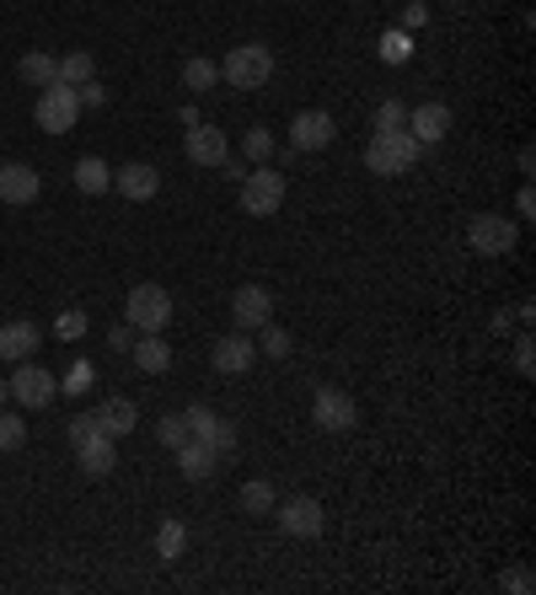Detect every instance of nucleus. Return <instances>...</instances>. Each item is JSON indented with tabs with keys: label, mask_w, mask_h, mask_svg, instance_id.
Listing matches in <instances>:
<instances>
[{
	"label": "nucleus",
	"mask_w": 536,
	"mask_h": 595,
	"mask_svg": "<svg viewBox=\"0 0 536 595\" xmlns=\"http://www.w3.org/2000/svg\"><path fill=\"white\" fill-rule=\"evenodd\" d=\"M418 139L407 130H387V134H370V145H365V167L376 172V178H398V172H407L413 161H418Z\"/></svg>",
	"instance_id": "1"
},
{
	"label": "nucleus",
	"mask_w": 536,
	"mask_h": 595,
	"mask_svg": "<svg viewBox=\"0 0 536 595\" xmlns=\"http://www.w3.org/2000/svg\"><path fill=\"white\" fill-rule=\"evenodd\" d=\"M92 381H97V371H92V360H75L65 376H60V392L65 397H81V392H92Z\"/></svg>",
	"instance_id": "31"
},
{
	"label": "nucleus",
	"mask_w": 536,
	"mask_h": 595,
	"mask_svg": "<svg viewBox=\"0 0 536 595\" xmlns=\"http://www.w3.org/2000/svg\"><path fill=\"white\" fill-rule=\"evenodd\" d=\"M22 440H27L22 413H0V457H5V451H22Z\"/></svg>",
	"instance_id": "33"
},
{
	"label": "nucleus",
	"mask_w": 536,
	"mask_h": 595,
	"mask_svg": "<svg viewBox=\"0 0 536 595\" xmlns=\"http://www.w3.org/2000/svg\"><path fill=\"white\" fill-rule=\"evenodd\" d=\"M44 194V178L22 161H0V204H33Z\"/></svg>",
	"instance_id": "16"
},
{
	"label": "nucleus",
	"mask_w": 536,
	"mask_h": 595,
	"mask_svg": "<svg viewBox=\"0 0 536 595\" xmlns=\"http://www.w3.org/2000/svg\"><path fill=\"white\" fill-rule=\"evenodd\" d=\"M188 552V526L183 521H161V531H156V558L161 563H178Z\"/></svg>",
	"instance_id": "25"
},
{
	"label": "nucleus",
	"mask_w": 536,
	"mask_h": 595,
	"mask_svg": "<svg viewBox=\"0 0 536 595\" xmlns=\"http://www.w3.org/2000/svg\"><path fill=\"white\" fill-rule=\"evenodd\" d=\"M215 81H220V65H215V60H204V54L183 60V86H188V92H209Z\"/></svg>",
	"instance_id": "27"
},
{
	"label": "nucleus",
	"mask_w": 536,
	"mask_h": 595,
	"mask_svg": "<svg viewBox=\"0 0 536 595\" xmlns=\"http://www.w3.org/2000/svg\"><path fill=\"white\" fill-rule=\"evenodd\" d=\"M5 397H11V387H5V381H0V402H5Z\"/></svg>",
	"instance_id": "43"
},
{
	"label": "nucleus",
	"mask_w": 536,
	"mask_h": 595,
	"mask_svg": "<svg viewBox=\"0 0 536 595\" xmlns=\"http://www.w3.org/2000/svg\"><path fill=\"white\" fill-rule=\"evenodd\" d=\"M16 75H22L27 86H38V92H44V86H60V60H54V54H38V49H33V54H22Z\"/></svg>",
	"instance_id": "24"
},
{
	"label": "nucleus",
	"mask_w": 536,
	"mask_h": 595,
	"mask_svg": "<svg viewBox=\"0 0 536 595\" xmlns=\"http://www.w3.org/2000/svg\"><path fill=\"white\" fill-rule=\"evenodd\" d=\"M97 418H102V429H108L113 440H124L134 424H139V408H134L130 397H108V402L97 408Z\"/></svg>",
	"instance_id": "21"
},
{
	"label": "nucleus",
	"mask_w": 536,
	"mask_h": 595,
	"mask_svg": "<svg viewBox=\"0 0 536 595\" xmlns=\"http://www.w3.org/2000/svg\"><path fill=\"white\" fill-rule=\"evenodd\" d=\"M75 97H81V108H102V86H97V75H92L86 86H75Z\"/></svg>",
	"instance_id": "40"
},
{
	"label": "nucleus",
	"mask_w": 536,
	"mask_h": 595,
	"mask_svg": "<svg viewBox=\"0 0 536 595\" xmlns=\"http://www.w3.org/2000/svg\"><path fill=\"white\" fill-rule=\"evenodd\" d=\"M284 172H273V167H253L247 178H242V215H253V220H264V215H279V204H284Z\"/></svg>",
	"instance_id": "5"
},
{
	"label": "nucleus",
	"mask_w": 536,
	"mask_h": 595,
	"mask_svg": "<svg viewBox=\"0 0 536 595\" xmlns=\"http://www.w3.org/2000/svg\"><path fill=\"white\" fill-rule=\"evenodd\" d=\"M268 156H273V134H268V130H247V139H242V161L268 167Z\"/></svg>",
	"instance_id": "32"
},
{
	"label": "nucleus",
	"mask_w": 536,
	"mask_h": 595,
	"mask_svg": "<svg viewBox=\"0 0 536 595\" xmlns=\"http://www.w3.org/2000/svg\"><path fill=\"white\" fill-rule=\"evenodd\" d=\"M370 130H376V134H387V130H407V102H398V97H387V102L376 108Z\"/></svg>",
	"instance_id": "30"
},
{
	"label": "nucleus",
	"mask_w": 536,
	"mask_h": 595,
	"mask_svg": "<svg viewBox=\"0 0 536 595\" xmlns=\"http://www.w3.org/2000/svg\"><path fill=\"white\" fill-rule=\"evenodd\" d=\"M130 360L145 371V376H167V371H172V343H167L161 332H139L134 349H130Z\"/></svg>",
	"instance_id": "19"
},
{
	"label": "nucleus",
	"mask_w": 536,
	"mask_h": 595,
	"mask_svg": "<svg viewBox=\"0 0 536 595\" xmlns=\"http://www.w3.org/2000/svg\"><path fill=\"white\" fill-rule=\"evenodd\" d=\"M124 323L134 332H167V323H172V295L161 284H134L130 295H124Z\"/></svg>",
	"instance_id": "3"
},
{
	"label": "nucleus",
	"mask_w": 536,
	"mask_h": 595,
	"mask_svg": "<svg viewBox=\"0 0 536 595\" xmlns=\"http://www.w3.org/2000/svg\"><path fill=\"white\" fill-rule=\"evenodd\" d=\"M156 435H161V446H167V451H178V446L188 440V424H183V413H167V418L156 424Z\"/></svg>",
	"instance_id": "36"
},
{
	"label": "nucleus",
	"mask_w": 536,
	"mask_h": 595,
	"mask_svg": "<svg viewBox=\"0 0 536 595\" xmlns=\"http://www.w3.org/2000/svg\"><path fill=\"white\" fill-rule=\"evenodd\" d=\"M92 435H108V429H102V418H97V408L70 418V446H81V440H92Z\"/></svg>",
	"instance_id": "35"
},
{
	"label": "nucleus",
	"mask_w": 536,
	"mask_h": 595,
	"mask_svg": "<svg viewBox=\"0 0 536 595\" xmlns=\"http://www.w3.org/2000/svg\"><path fill=\"white\" fill-rule=\"evenodd\" d=\"M86 328H92V323H86V312H81V306H65V312L54 317V338H60V343H81Z\"/></svg>",
	"instance_id": "29"
},
{
	"label": "nucleus",
	"mask_w": 536,
	"mask_h": 595,
	"mask_svg": "<svg viewBox=\"0 0 536 595\" xmlns=\"http://www.w3.org/2000/svg\"><path fill=\"white\" fill-rule=\"evenodd\" d=\"M231 317H236L242 332H258L264 323H273V295H268L264 284H242V290L231 295Z\"/></svg>",
	"instance_id": "14"
},
{
	"label": "nucleus",
	"mask_w": 536,
	"mask_h": 595,
	"mask_svg": "<svg viewBox=\"0 0 536 595\" xmlns=\"http://www.w3.org/2000/svg\"><path fill=\"white\" fill-rule=\"evenodd\" d=\"M515 371H521V376H532V371H536V349H532V332H521V343H515Z\"/></svg>",
	"instance_id": "38"
},
{
	"label": "nucleus",
	"mask_w": 536,
	"mask_h": 595,
	"mask_svg": "<svg viewBox=\"0 0 536 595\" xmlns=\"http://www.w3.org/2000/svg\"><path fill=\"white\" fill-rule=\"evenodd\" d=\"M407 134H413L418 145H440V139L451 134V108H446V102H418V108H407Z\"/></svg>",
	"instance_id": "15"
},
{
	"label": "nucleus",
	"mask_w": 536,
	"mask_h": 595,
	"mask_svg": "<svg viewBox=\"0 0 536 595\" xmlns=\"http://www.w3.org/2000/svg\"><path fill=\"white\" fill-rule=\"evenodd\" d=\"M113 189L124 198H134V204H145V198L161 194V172H156L150 161H124V167L113 172Z\"/></svg>",
	"instance_id": "17"
},
{
	"label": "nucleus",
	"mask_w": 536,
	"mask_h": 595,
	"mask_svg": "<svg viewBox=\"0 0 536 595\" xmlns=\"http://www.w3.org/2000/svg\"><path fill=\"white\" fill-rule=\"evenodd\" d=\"M33 119H38V130L44 134H70L75 130V119H81L75 86H44L38 102H33Z\"/></svg>",
	"instance_id": "6"
},
{
	"label": "nucleus",
	"mask_w": 536,
	"mask_h": 595,
	"mask_svg": "<svg viewBox=\"0 0 536 595\" xmlns=\"http://www.w3.org/2000/svg\"><path fill=\"white\" fill-rule=\"evenodd\" d=\"M183 156H188L194 167H204V172H215V167H226L231 139H226V130H215V124H188V134H183Z\"/></svg>",
	"instance_id": "11"
},
{
	"label": "nucleus",
	"mask_w": 536,
	"mask_h": 595,
	"mask_svg": "<svg viewBox=\"0 0 536 595\" xmlns=\"http://www.w3.org/2000/svg\"><path fill=\"white\" fill-rule=\"evenodd\" d=\"M75 189H81V194H108V189H113V167H108L102 156H81V161H75Z\"/></svg>",
	"instance_id": "23"
},
{
	"label": "nucleus",
	"mask_w": 536,
	"mask_h": 595,
	"mask_svg": "<svg viewBox=\"0 0 536 595\" xmlns=\"http://www.w3.org/2000/svg\"><path fill=\"white\" fill-rule=\"evenodd\" d=\"M220 75H226V86H236V92H258V86H268V75H273V49H268V44H236V49L226 54Z\"/></svg>",
	"instance_id": "2"
},
{
	"label": "nucleus",
	"mask_w": 536,
	"mask_h": 595,
	"mask_svg": "<svg viewBox=\"0 0 536 595\" xmlns=\"http://www.w3.org/2000/svg\"><path fill=\"white\" fill-rule=\"evenodd\" d=\"M209 365L220 371V376H247L253 365H258V343H253V332H226V338H215V349H209Z\"/></svg>",
	"instance_id": "10"
},
{
	"label": "nucleus",
	"mask_w": 536,
	"mask_h": 595,
	"mask_svg": "<svg viewBox=\"0 0 536 595\" xmlns=\"http://www.w3.org/2000/svg\"><path fill=\"white\" fill-rule=\"evenodd\" d=\"M92 75H97V60L86 49H70L65 60H60V86H86Z\"/></svg>",
	"instance_id": "26"
},
{
	"label": "nucleus",
	"mask_w": 536,
	"mask_h": 595,
	"mask_svg": "<svg viewBox=\"0 0 536 595\" xmlns=\"http://www.w3.org/2000/svg\"><path fill=\"white\" fill-rule=\"evenodd\" d=\"M264 338H258V354H268V360H284V354H290V332L284 328H273V323H264Z\"/></svg>",
	"instance_id": "34"
},
{
	"label": "nucleus",
	"mask_w": 536,
	"mask_h": 595,
	"mask_svg": "<svg viewBox=\"0 0 536 595\" xmlns=\"http://www.w3.org/2000/svg\"><path fill=\"white\" fill-rule=\"evenodd\" d=\"M499 585H504V591H515V595H532V574H526V569H510Z\"/></svg>",
	"instance_id": "39"
},
{
	"label": "nucleus",
	"mask_w": 536,
	"mask_h": 595,
	"mask_svg": "<svg viewBox=\"0 0 536 595\" xmlns=\"http://www.w3.org/2000/svg\"><path fill=\"white\" fill-rule=\"evenodd\" d=\"M134 338H139V332H134L130 323H113V328H108V343H113V354H130Z\"/></svg>",
	"instance_id": "37"
},
{
	"label": "nucleus",
	"mask_w": 536,
	"mask_h": 595,
	"mask_svg": "<svg viewBox=\"0 0 536 595\" xmlns=\"http://www.w3.org/2000/svg\"><path fill=\"white\" fill-rule=\"evenodd\" d=\"M312 418H317V429H328V435H349V429L360 424V402L349 392H338V387H322V392L312 397Z\"/></svg>",
	"instance_id": "9"
},
{
	"label": "nucleus",
	"mask_w": 536,
	"mask_h": 595,
	"mask_svg": "<svg viewBox=\"0 0 536 595\" xmlns=\"http://www.w3.org/2000/svg\"><path fill=\"white\" fill-rule=\"evenodd\" d=\"M215 466H220L215 446H204V440H194V435L178 446V472H183L188 483H204V477H215Z\"/></svg>",
	"instance_id": "20"
},
{
	"label": "nucleus",
	"mask_w": 536,
	"mask_h": 595,
	"mask_svg": "<svg viewBox=\"0 0 536 595\" xmlns=\"http://www.w3.org/2000/svg\"><path fill=\"white\" fill-rule=\"evenodd\" d=\"M5 387H11V397H16L27 413H44V408L60 397V376H49V371L33 365V360H16V376H11Z\"/></svg>",
	"instance_id": "7"
},
{
	"label": "nucleus",
	"mask_w": 536,
	"mask_h": 595,
	"mask_svg": "<svg viewBox=\"0 0 536 595\" xmlns=\"http://www.w3.org/2000/svg\"><path fill=\"white\" fill-rule=\"evenodd\" d=\"M333 113L328 108H306V113H295L290 119V145L295 150H328L333 145Z\"/></svg>",
	"instance_id": "13"
},
{
	"label": "nucleus",
	"mask_w": 536,
	"mask_h": 595,
	"mask_svg": "<svg viewBox=\"0 0 536 595\" xmlns=\"http://www.w3.org/2000/svg\"><path fill=\"white\" fill-rule=\"evenodd\" d=\"M322 526H328V515H322V505H317L312 494H295L290 505H279V531H284V536L312 542V536H322Z\"/></svg>",
	"instance_id": "12"
},
{
	"label": "nucleus",
	"mask_w": 536,
	"mask_h": 595,
	"mask_svg": "<svg viewBox=\"0 0 536 595\" xmlns=\"http://www.w3.org/2000/svg\"><path fill=\"white\" fill-rule=\"evenodd\" d=\"M183 424H188V435H194V440L215 446V457H220V462L236 451V429H231V424H226L215 408H204V402H188V408H183Z\"/></svg>",
	"instance_id": "8"
},
{
	"label": "nucleus",
	"mask_w": 536,
	"mask_h": 595,
	"mask_svg": "<svg viewBox=\"0 0 536 595\" xmlns=\"http://www.w3.org/2000/svg\"><path fill=\"white\" fill-rule=\"evenodd\" d=\"M75 466L97 483V477H108L113 466H119V440L113 435H92V440H81L75 446Z\"/></svg>",
	"instance_id": "18"
},
{
	"label": "nucleus",
	"mask_w": 536,
	"mask_h": 595,
	"mask_svg": "<svg viewBox=\"0 0 536 595\" xmlns=\"http://www.w3.org/2000/svg\"><path fill=\"white\" fill-rule=\"evenodd\" d=\"M242 510H247V515H268V510H273V483H264V477L242 483Z\"/></svg>",
	"instance_id": "28"
},
{
	"label": "nucleus",
	"mask_w": 536,
	"mask_h": 595,
	"mask_svg": "<svg viewBox=\"0 0 536 595\" xmlns=\"http://www.w3.org/2000/svg\"><path fill=\"white\" fill-rule=\"evenodd\" d=\"M515 242H521V231H515V220L510 215H472L467 226V247L477 258H510L515 253Z\"/></svg>",
	"instance_id": "4"
},
{
	"label": "nucleus",
	"mask_w": 536,
	"mask_h": 595,
	"mask_svg": "<svg viewBox=\"0 0 536 595\" xmlns=\"http://www.w3.org/2000/svg\"><path fill=\"white\" fill-rule=\"evenodd\" d=\"M381 54H387V60H392V65H402V60H407V38H402V33H392V38H387V49H381Z\"/></svg>",
	"instance_id": "41"
},
{
	"label": "nucleus",
	"mask_w": 536,
	"mask_h": 595,
	"mask_svg": "<svg viewBox=\"0 0 536 595\" xmlns=\"http://www.w3.org/2000/svg\"><path fill=\"white\" fill-rule=\"evenodd\" d=\"M532 209H536V194H532V189H521V198H515V215H521V220H532Z\"/></svg>",
	"instance_id": "42"
},
{
	"label": "nucleus",
	"mask_w": 536,
	"mask_h": 595,
	"mask_svg": "<svg viewBox=\"0 0 536 595\" xmlns=\"http://www.w3.org/2000/svg\"><path fill=\"white\" fill-rule=\"evenodd\" d=\"M33 343H38V328L33 323H5L0 328V360H33Z\"/></svg>",
	"instance_id": "22"
}]
</instances>
